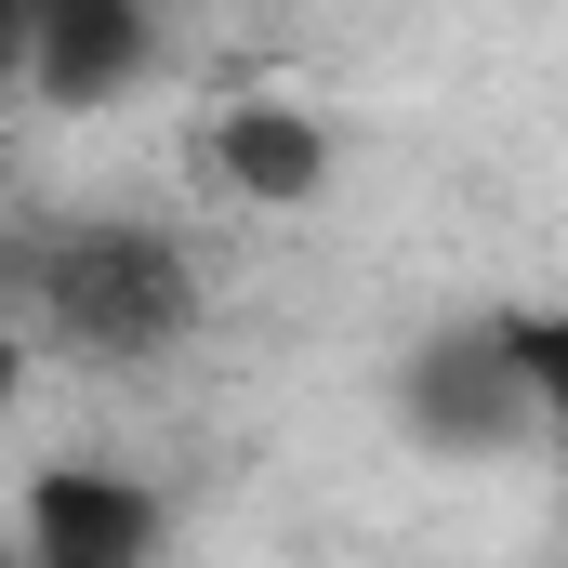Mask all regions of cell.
<instances>
[{"label": "cell", "instance_id": "obj_1", "mask_svg": "<svg viewBox=\"0 0 568 568\" xmlns=\"http://www.w3.org/2000/svg\"><path fill=\"white\" fill-rule=\"evenodd\" d=\"M13 291H27V331L67 344V357H93V371H159V357H185L199 317H212L199 252H185L159 212H53V225L27 239Z\"/></svg>", "mask_w": 568, "mask_h": 568}, {"label": "cell", "instance_id": "obj_2", "mask_svg": "<svg viewBox=\"0 0 568 568\" xmlns=\"http://www.w3.org/2000/svg\"><path fill=\"white\" fill-rule=\"evenodd\" d=\"M397 436L424 463H542V410H529V371L503 344V317H449V331H410L397 371Z\"/></svg>", "mask_w": 568, "mask_h": 568}, {"label": "cell", "instance_id": "obj_3", "mask_svg": "<svg viewBox=\"0 0 568 568\" xmlns=\"http://www.w3.org/2000/svg\"><path fill=\"white\" fill-rule=\"evenodd\" d=\"M159 40H172L159 0H13V80L53 120H106L120 93H145Z\"/></svg>", "mask_w": 568, "mask_h": 568}, {"label": "cell", "instance_id": "obj_4", "mask_svg": "<svg viewBox=\"0 0 568 568\" xmlns=\"http://www.w3.org/2000/svg\"><path fill=\"white\" fill-rule=\"evenodd\" d=\"M13 556L27 568H159L172 556V503L133 463H40L13 503Z\"/></svg>", "mask_w": 568, "mask_h": 568}, {"label": "cell", "instance_id": "obj_5", "mask_svg": "<svg viewBox=\"0 0 568 568\" xmlns=\"http://www.w3.org/2000/svg\"><path fill=\"white\" fill-rule=\"evenodd\" d=\"M212 185L252 199V212H304V199H331V120L291 106V93H239V106H212Z\"/></svg>", "mask_w": 568, "mask_h": 568}, {"label": "cell", "instance_id": "obj_6", "mask_svg": "<svg viewBox=\"0 0 568 568\" xmlns=\"http://www.w3.org/2000/svg\"><path fill=\"white\" fill-rule=\"evenodd\" d=\"M503 344L529 371V410H542V463L568 476V304H503Z\"/></svg>", "mask_w": 568, "mask_h": 568}]
</instances>
